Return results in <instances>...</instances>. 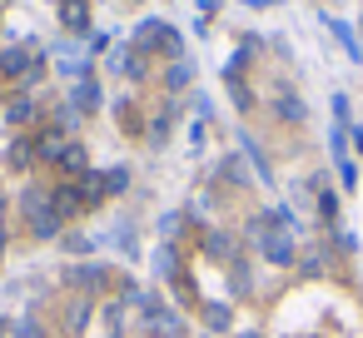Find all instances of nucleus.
Listing matches in <instances>:
<instances>
[{
  "instance_id": "obj_1",
  "label": "nucleus",
  "mask_w": 363,
  "mask_h": 338,
  "mask_svg": "<svg viewBox=\"0 0 363 338\" xmlns=\"http://www.w3.org/2000/svg\"><path fill=\"white\" fill-rule=\"evenodd\" d=\"M21 204H26V224H30L35 239H55V234H60V214H55V204H50L35 184L21 194Z\"/></svg>"
},
{
  "instance_id": "obj_2",
  "label": "nucleus",
  "mask_w": 363,
  "mask_h": 338,
  "mask_svg": "<svg viewBox=\"0 0 363 338\" xmlns=\"http://www.w3.org/2000/svg\"><path fill=\"white\" fill-rule=\"evenodd\" d=\"M135 40H140L145 50L155 45V50H164V55H174V60H179V50H184L179 30H174V26H164V21H145V26L135 30Z\"/></svg>"
},
{
  "instance_id": "obj_3",
  "label": "nucleus",
  "mask_w": 363,
  "mask_h": 338,
  "mask_svg": "<svg viewBox=\"0 0 363 338\" xmlns=\"http://www.w3.org/2000/svg\"><path fill=\"white\" fill-rule=\"evenodd\" d=\"M269 214H274V209H269ZM259 249L269 254V264H294V254H298V249H294V229H284L279 219H274V229L259 239Z\"/></svg>"
},
{
  "instance_id": "obj_4",
  "label": "nucleus",
  "mask_w": 363,
  "mask_h": 338,
  "mask_svg": "<svg viewBox=\"0 0 363 338\" xmlns=\"http://www.w3.org/2000/svg\"><path fill=\"white\" fill-rule=\"evenodd\" d=\"M318 21H323V26L333 30V40H338V45L348 50V60H353V65H363V45H358V30H353L348 21H338V16H318Z\"/></svg>"
},
{
  "instance_id": "obj_5",
  "label": "nucleus",
  "mask_w": 363,
  "mask_h": 338,
  "mask_svg": "<svg viewBox=\"0 0 363 338\" xmlns=\"http://www.w3.org/2000/svg\"><path fill=\"white\" fill-rule=\"evenodd\" d=\"M75 194H80V209H85V204H100V199L110 194V179H105V174H85Z\"/></svg>"
},
{
  "instance_id": "obj_6",
  "label": "nucleus",
  "mask_w": 363,
  "mask_h": 338,
  "mask_svg": "<svg viewBox=\"0 0 363 338\" xmlns=\"http://www.w3.org/2000/svg\"><path fill=\"white\" fill-rule=\"evenodd\" d=\"M100 110V90H95V80H80L75 85V115H95Z\"/></svg>"
},
{
  "instance_id": "obj_7",
  "label": "nucleus",
  "mask_w": 363,
  "mask_h": 338,
  "mask_svg": "<svg viewBox=\"0 0 363 338\" xmlns=\"http://www.w3.org/2000/svg\"><path fill=\"white\" fill-rule=\"evenodd\" d=\"M274 115H279V120H289V125H303V115H308V110H303V100H298V95H279V100H274Z\"/></svg>"
},
{
  "instance_id": "obj_8",
  "label": "nucleus",
  "mask_w": 363,
  "mask_h": 338,
  "mask_svg": "<svg viewBox=\"0 0 363 338\" xmlns=\"http://www.w3.org/2000/svg\"><path fill=\"white\" fill-rule=\"evenodd\" d=\"M26 65H30V50L26 45H11L6 55H0V70H6V75H26Z\"/></svg>"
},
{
  "instance_id": "obj_9",
  "label": "nucleus",
  "mask_w": 363,
  "mask_h": 338,
  "mask_svg": "<svg viewBox=\"0 0 363 338\" xmlns=\"http://www.w3.org/2000/svg\"><path fill=\"white\" fill-rule=\"evenodd\" d=\"M204 254H209V259H234L229 234H219V229H214V234H204Z\"/></svg>"
},
{
  "instance_id": "obj_10",
  "label": "nucleus",
  "mask_w": 363,
  "mask_h": 338,
  "mask_svg": "<svg viewBox=\"0 0 363 338\" xmlns=\"http://www.w3.org/2000/svg\"><path fill=\"white\" fill-rule=\"evenodd\" d=\"M189 80H194V65H189V60H174V65H169V75H164V85H169V90H184Z\"/></svg>"
},
{
  "instance_id": "obj_11",
  "label": "nucleus",
  "mask_w": 363,
  "mask_h": 338,
  "mask_svg": "<svg viewBox=\"0 0 363 338\" xmlns=\"http://www.w3.org/2000/svg\"><path fill=\"white\" fill-rule=\"evenodd\" d=\"M204 323H209L214 333H224V328H229V303H204Z\"/></svg>"
},
{
  "instance_id": "obj_12",
  "label": "nucleus",
  "mask_w": 363,
  "mask_h": 338,
  "mask_svg": "<svg viewBox=\"0 0 363 338\" xmlns=\"http://www.w3.org/2000/svg\"><path fill=\"white\" fill-rule=\"evenodd\" d=\"M60 169H65V174H85V150H80V145H70V150L60 154Z\"/></svg>"
},
{
  "instance_id": "obj_13",
  "label": "nucleus",
  "mask_w": 363,
  "mask_h": 338,
  "mask_svg": "<svg viewBox=\"0 0 363 338\" xmlns=\"http://www.w3.org/2000/svg\"><path fill=\"white\" fill-rule=\"evenodd\" d=\"M60 21H65V30H85V6H75V0H65Z\"/></svg>"
},
{
  "instance_id": "obj_14",
  "label": "nucleus",
  "mask_w": 363,
  "mask_h": 338,
  "mask_svg": "<svg viewBox=\"0 0 363 338\" xmlns=\"http://www.w3.org/2000/svg\"><path fill=\"white\" fill-rule=\"evenodd\" d=\"M318 214H323L328 224L338 219V194H333V189H323V194H318Z\"/></svg>"
},
{
  "instance_id": "obj_15",
  "label": "nucleus",
  "mask_w": 363,
  "mask_h": 338,
  "mask_svg": "<svg viewBox=\"0 0 363 338\" xmlns=\"http://www.w3.org/2000/svg\"><path fill=\"white\" fill-rule=\"evenodd\" d=\"M30 115H35V105H30V100H16V105H11V125H26Z\"/></svg>"
},
{
  "instance_id": "obj_16",
  "label": "nucleus",
  "mask_w": 363,
  "mask_h": 338,
  "mask_svg": "<svg viewBox=\"0 0 363 338\" xmlns=\"http://www.w3.org/2000/svg\"><path fill=\"white\" fill-rule=\"evenodd\" d=\"M229 95H234V105H239V110H249V105H254V95H249L239 80H229Z\"/></svg>"
},
{
  "instance_id": "obj_17",
  "label": "nucleus",
  "mask_w": 363,
  "mask_h": 338,
  "mask_svg": "<svg viewBox=\"0 0 363 338\" xmlns=\"http://www.w3.org/2000/svg\"><path fill=\"white\" fill-rule=\"evenodd\" d=\"M338 179H343V189H353V184H358V164L343 159V164H338Z\"/></svg>"
},
{
  "instance_id": "obj_18",
  "label": "nucleus",
  "mask_w": 363,
  "mask_h": 338,
  "mask_svg": "<svg viewBox=\"0 0 363 338\" xmlns=\"http://www.w3.org/2000/svg\"><path fill=\"white\" fill-rule=\"evenodd\" d=\"M70 283H80V288H95V283H100V269H80V274H70Z\"/></svg>"
},
{
  "instance_id": "obj_19",
  "label": "nucleus",
  "mask_w": 363,
  "mask_h": 338,
  "mask_svg": "<svg viewBox=\"0 0 363 338\" xmlns=\"http://www.w3.org/2000/svg\"><path fill=\"white\" fill-rule=\"evenodd\" d=\"M155 269H160V274H174V249H160V254H155Z\"/></svg>"
},
{
  "instance_id": "obj_20",
  "label": "nucleus",
  "mask_w": 363,
  "mask_h": 338,
  "mask_svg": "<svg viewBox=\"0 0 363 338\" xmlns=\"http://www.w3.org/2000/svg\"><path fill=\"white\" fill-rule=\"evenodd\" d=\"M224 6V0H199V11H219Z\"/></svg>"
},
{
  "instance_id": "obj_21",
  "label": "nucleus",
  "mask_w": 363,
  "mask_h": 338,
  "mask_svg": "<svg viewBox=\"0 0 363 338\" xmlns=\"http://www.w3.org/2000/svg\"><path fill=\"white\" fill-rule=\"evenodd\" d=\"M353 145H358V150H363V130H353Z\"/></svg>"
},
{
  "instance_id": "obj_22",
  "label": "nucleus",
  "mask_w": 363,
  "mask_h": 338,
  "mask_svg": "<svg viewBox=\"0 0 363 338\" xmlns=\"http://www.w3.org/2000/svg\"><path fill=\"white\" fill-rule=\"evenodd\" d=\"M249 6H279V0H249Z\"/></svg>"
},
{
  "instance_id": "obj_23",
  "label": "nucleus",
  "mask_w": 363,
  "mask_h": 338,
  "mask_svg": "<svg viewBox=\"0 0 363 338\" xmlns=\"http://www.w3.org/2000/svg\"><path fill=\"white\" fill-rule=\"evenodd\" d=\"M239 338H264V333H239Z\"/></svg>"
}]
</instances>
